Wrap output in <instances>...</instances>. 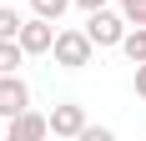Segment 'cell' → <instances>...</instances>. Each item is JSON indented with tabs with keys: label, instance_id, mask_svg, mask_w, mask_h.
I'll use <instances>...</instances> for the list:
<instances>
[{
	"label": "cell",
	"instance_id": "obj_1",
	"mask_svg": "<svg viewBox=\"0 0 146 141\" xmlns=\"http://www.w3.org/2000/svg\"><path fill=\"white\" fill-rule=\"evenodd\" d=\"M81 30L91 35V45H96V51H111V45H121V41H126V30H131V20H126L121 10H111V5H106V10H91Z\"/></svg>",
	"mask_w": 146,
	"mask_h": 141
},
{
	"label": "cell",
	"instance_id": "obj_2",
	"mask_svg": "<svg viewBox=\"0 0 146 141\" xmlns=\"http://www.w3.org/2000/svg\"><path fill=\"white\" fill-rule=\"evenodd\" d=\"M50 56H56V66H60V70H81V66H91L96 45H91V35H86V30H56Z\"/></svg>",
	"mask_w": 146,
	"mask_h": 141
},
{
	"label": "cell",
	"instance_id": "obj_3",
	"mask_svg": "<svg viewBox=\"0 0 146 141\" xmlns=\"http://www.w3.org/2000/svg\"><path fill=\"white\" fill-rule=\"evenodd\" d=\"M20 51L25 56H50V45H56V20H40V15H30L25 25H20Z\"/></svg>",
	"mask_w": 146,
	"mask_h": 141
},
{
	"label": "cell",
	"instance_id": "obj_4",
	"mask_svg": "<svg viewBox=\"0 0 146 141\" xmlns=\"http://www.w3.org/2000/svg\"><path fill=\"white\" fill-rule=\"evenodd\" d=\"M45 121H50V136H66V141H76L81 131H86V106H81V101H60L56 111L45 116Z\"/></svg>",
	"mask_w": 146,
	"mask_h": 141
},
{
	"label": "cell",
	"instance_id": "obj_5",
	"mask_svg": "<svg viewBox=\"0 0 146 141\" xmlns=\"http://www.w3.org/2000/svg\"><path fill=\"white\" fill-rule=\"evenodd\" d=\"M45 136H50V121L40 111H20L5 121V141H45Z\"/></svg>",
	"mask_w": 146,
	"mask_h": 141
},
{
	"label": "cell",
	"instance_id": "obj_6",
	"mask_svg": "<svg viewBox=\"0 0 146 141\" xmlns=\"http://www.w3.org/2000/svg\"><path fill=\"white\" fill-rule=\"evenodd\" d=\"M20 111H30V86L20 76H0V121H10Z\"/></svg>",
	"mask_w": 146,
	"mask_h": 141
},
{
	"label": "cell",
	"instance_id": "obj_7",
	"mask_svg": "<svg viewBox=\"0 0 146 141\" xmlns=\"http://www.w3.org/2000/svg\"><path fill=\"white\" fill-rule=\"evenodd\" d=\"M20 66H25L20 41H0V76H20Z\"/></svg>",
	"mask_w": 146,
	"mask_h": 141
},
{
	"label": "cell",
	"instance_id": "obj_8",
	"mask_svg": "<svg viewBox=\"0 0 146 141\" xmlns=\"http://www.w3.org/2000/svg\"><path fill=\"white\" fill-rule=\"evenodd\" d=\"M121 51H126V61H131V66H141V61H146V25H131V30H126Z\"/></svg>",
	"mask_w": 146,
	"mask_h": 141
},
{
	"label": "cell",
	"instance_id": "obj_9",
	"mask_svg": "<svg viewBox=\"0 0 146 141\" xmlns=\"http://www.w3.org/2000/svg\"><path fill=\"white\" fill-rule=\"evenodd\" d=\"M71 5H76V0H30V10L40 15V20H60Z\"/></svg>",
	"mask_w": 146,
	"mask_h": 141
},
{
	"label": "cell",
	"instance_id": "obj_10",
	"mask_svg": "<svg viewBox=\"0 0 146 141\" xmlns=\"http://www.w3.org/2000/svg\"><path fill=\"white\" fill-rule=\"evenodd\" d=\"M20 25H25V20H20L10 5H0V41H15V35H20Z\"/></svg>",
	"mask_w": 146,
	"mask_h": 141
},
{
	"label": "cell",
	"instance_id": "obj_11",
	"mask_svg": "<svg viewBox=\"0 0 146 141\" xmlns=\"http://www.w3.org/2000/svg\"><path fill=\"white\" fill-rule=\"evenodd\" d=\"M116 5H121V15L131 25H146V0H116Z\"/></svg>",
	"mask_w": 146,
	"mask_h": 141
},
{
	"label": "cell",
	"instance_id": "obj_12",
	"mask_svg": "<svg viewBox=\"0 0 146 141\" xmlns=\"http://www.w3.org/2000/svg\"><path fill=\"white\" fill-rule=\"evenodd\" d=\"M76 141H116V131H111V126H91V121H86V131H81Z\"/></svg>",
	"mask_w": 146,
	"mask_h": 141
},
{
	"label": "cell",
	"instance_id": "obj_13",
	"mask_svg": "<svg viewBox=\"0 0 146 141\" xmlns=\"http://www.w3.org/2000/svg\"><path fill=\"white\" fill-rule=\"evenodd\" d=\"M131 86H136V96L146 101V61H141V66H136V81H131Z\"/></svg>",
	"mask_w": 146,
	"mask_h": 141
},
{
	"label": "cell",
	"instance_id": "obj_14",
	"mask_svg": "<svg viewBox=\"0 0 146 141\" xmlns=\"http://www.w3.org/2000/svg\"><path fill=\"white\" fill-rule=\"evenodd\" d=\"M76 5H81V10L91 15V10H106V5H111V0H76Z\"/></svg>",
	"mask_w": 146,
	"mask_h": 141
},
{
	"label": "cell",
	"instance_id": "obj_15",
	"mask_svg": "<svg viewBox=\"0 0 146 141\" xmlns=\"http://www.w3.org/2000/svg\"><path fill=\"white\" fill-rule=\"evenodd\" d=\"M0 141H5V126H0Z\"/></svg>",
	"mask_w": 146,
	"mask_h": 141
}]
</instances>
